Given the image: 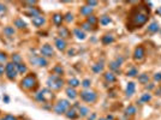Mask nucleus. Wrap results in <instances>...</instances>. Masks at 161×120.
Wrapping results in <instances>:
<instances>
[{
    "label": "nucleus",
    "mask_w": 161,
    "mask_h": 120,
    "mask_svg": "<svg viewBox=\"0 0 161 120\" xmlns=\"http://www.w3.org/2000/svg\"><path fill=\"white\" fill-rule=\"evenodd\" d=\"M149 7H147L144 4H140L137 6H134L128 15V22H126V28L130 31H134L136 29H140L146 24L149 19Z\"/></svg>",
    "instance_id": "nucleus-1"
},
{
    "label": "nucleus",
    "mask_w": 161,
    "mask_h": 120,
    "mask_svg": "<svg viewBox=\"0 0 161 120\" xmlns=\"http://www.w3.org/2000/svg\"><path fill=\"white\" fill-rule=\"evenodd\" d=\"M22 87L27 89V90H34L36 87H37V81H36V77L34 76V75H29V76H27L22 79Z\"/></svg>",
    "instance_id": "nucleus-2"
},
{
    "label": "nucleus",
    "mask_w": 161,
    "mask_h": 120,
    "mask_svg": "<svg viewBox=\"0 0 161 120\" xmlns=\"http://www.w3.org/2000/svg\"><path fill=\"white\" fill-rule=\"evenodd\" d=\"M63 84H64V81L61 79V77L57 76V75H52V76H49L48 79H47V85H48V88L53 89V90H59V89L63 87Z\"/></svg>",
    "instance_id": "nucleus-3"
},
{
    "label": "nucleus",
    "mask_w": 161,
    "mask_h": 120,
    "mask_svg": "<svg viewBox=\"0 0 161 120\" xmlns=\"http://www.w3.org/2000/svg\"><path fill=\"white\" fill-rule=\"evenodd\" d=\"M79 95H80V99L85 102H88V103H93L97 99V95L95 91H90V90H83Z\"/></svg>",
    "instance_id": "nucleus-4"
},
{
    "label": "nucleus",
    "mask_w": 161,
    "mask_h": 120,
    "mask_svg": "<svg viewBox=\"0 0 161 120\" xmlns=\"http://www.w3.org/2000/svg\"><path fill=\"white\" fill-rule=\"evenodd\" d=\"M69 108H70V103H69V101L67 100H61V101H59L58 103L55 105L54 112L57 114H65Z\"/></svg>",
    "instance_id": "nucleus-5"
},
{
    "label": "nucleus",
    "mask_w": 161,
    "mask_h": 120,
    "mask_svg": "<svg viewBox=\"0 0 161 120\" xmlns=\"http://www.w3.org/2000/svg\"><path fill=\"white\" fill-rule=\"evenodd\" d=\"M5 71H6V76L10 81H13L17 76V73H18L17 72L16 65L13 64V62H9V64H6V66H5Z\"/></svg>",
    "instance_id": "nucleus-6"
},
{
    "label": "nucleus",
    "mask_w": 161,
    "mask_h": 120,
    "mask_svg": "<svg viewBox=\"0 0 161 120\" xmlns=\"http://www.w3.org/2000/svg\"><path fill=\"white\" fill-rule=\"evenodd\" d=\"M144 55H146V50H144V48H143L142 46L136 47L135 53H134V59L136 61H142L143 59H144Z\"/></svg>",
    "instance_id": "nucleus-7"
},
{
    "label": "nucleus",
    "mask_w": 161,
    "mask_h": 120,
    "mask_svg": "<svg viewBox=\"0 0 161 120\" xmlns=\"http://www.w3.org/2000/svg\"><path fill=\"white\" fill-rule=\"evenodd\" d=\"M41 54L43 56H48V58H51V56L54 55V49L51 44H43L41 47Z\"/></svg>",
    "instance_id": "nucleus-8"
},
{
    "label": "nucleus",
    "mask_w": 161,
    "mask_h": 120,
    "mask_svg": "<svg viewBox=\"0 0 161 120\" xmlns=\"http://www.w3.org/2000/svg\"><path fill=\"white\" fill-rule=\"evenodd\" d=\"M30 61L37 66H47V64H48V61L46 60L43 56H34V58H30Z\"/></svg>",
    "instance_id": "nucleus-9"
},
{
    "label": "nucleus",
    "mask_w": 161,
    "mask_h": 120,
    "mask_svg": "<svg viewBox=\"0 0 161 120\" xmlns=\"http://www.w3.org/2000/svg\"><path fill=\"white\" fill-rule=\"evenodd\" d=\"M136 91V84L134 82L128 83V87H126V96H132Z\"/></svg>",
    "instance_id": "nucleus-10"
},
{
    "label": "nucleus",
    "mask_w": 161,
    "mask_h": 120,
    "mask_svg": "<svg viewBox=\"0 0 161 120\" xmlns=\"http://www.w3.org/2000/svg\"><path fill=\"white\" fill-rule=\"evenodd\" d=\"M65 115H66L67 119L75 120V119H77L78 114H77V112H76V109H75V108H69V109L66 111V113H65Z\"/></svg>",
    "instance_id": "nucleus-11"
},
{
    "label": "nucleus",
    "mask_w": 161,
    "mask_h": 120,
    "mask_svg": "<svg viewBox=\"0 0 161 120\" xmlns=\"http://www.w3.org/2000/svg\"><path fill=\"white\" fill-rule=\"evenodd\" d=\"M31 22H33V24L35 25V27H41L43 23H45V18H43L41 15H40V16H36V17H33Z\"/></svg>",
    "instance_id": "nucleus-12"
},
{
    "label": "nucleus",
    "mask_w": 161,
    "mask_h": 120,
    "mask_svg": "<svg viewBox=\"0 0 161 120\" xmlns=\"http://www.w3.org/2000/svg\"><path fill=\"white\" fill-rule=\"evenodd\" d=\"M66 94H67V97L71 99V100H75L77 97V91L75 90V88H67L66 89Z\"/></svg>",
    "instance_id": "nucleus-13"
},
{
    "label": "nucleus",
    "mask_w": 161,
    "mask_h": 120,
    "mask_svg": "<svg viewBox=\"0 0 161 120\" xmlns=\"http://www.w3.org/2000/svg\"><path fill=\"white\" fill-rule=\"evenodd\" d=\"M55 46L59 50H64L66 48V42L63 38H57L55 40Z\"/></svg>",
    "instance_id": "nucleus-14"
},
{
    "label": "nucleus",
    "mask_w": 161,
    "mask_h": 120,
    "mask_svg": "<svg viewBox=\"0 0 161 120\" xmlns=\"http://www.w3.org/2000/svg\"><path fill=\"white\" fill-rule=\"evenodd\" d=\"M159 24L156 22H153V23H150V24L148 25V31L149 32H152V34H154V32H158L159 31Z\"/></svg>",
    "instance_id": "nucleus-15"
},
{
    "label": "nucleus",
    "mask_w": 161,
    "mask_h": 120,
    "mask_svg": "<svg viewBox=\"0 0 161 120\" xmlns=\"http://www.w3.org/2000/svg\"><path fill=\"white\" fill-rule=\"evenodd\" d=\"M105 79H106V82L113 83V82L117 81V77H116V75H114L113 72H106L105 73Z\"/></svg>",
    "instance_id": "nucleus-16"
},
{
    "label": "nucleus",
    "mask_w": 161,
    "mask_h": 120,
    "mask_svg": "<svg viewBox=\"0 0 161 120\" xmlns=\"http://www.w3.org/2000/svg\"><path fill=\"white\" fill-rule=\"evenodd\" d=\"M73 34H75V36H76L78 40H84L85 38V34L82 29H79V28H76V29L73 30Z\"/></svg>",
    "instance_id": "nucleus-17"
},
{
    "label": "nucleus",
    "mask_w": 161,
    "mask_h": 120,
    "mask_svg": "<svg viewBox=\"0 0 161 120\" xmlns=\"http://www.w3.org/2000/svg\"><path fill=\"white\" fill-rule=\"evenodd\" d=\"M114 42V37L113 35H111V34H107V35H105L102 37V43L103 44H110V43H113Z\"/></svg>",
    "instance_id": "nucleus-18"
},
{
    "label": "nucleus",
    "mask_w": 161,
    "mask_h": 120,
    "mask_svg": "<svg viewBox=\"0 0 161 120\" xmlns=\"http://www.w3.org/2000/svg\"><path fill=\"white\" fill-rule=\"evenodd\" d=\"M52 18H53V22H54L55 25H61L63 21H64V17H63L61 15H59V13H55Z\"/></svg>",
    "instance_id": "nucleus-19"
},
{
    "label": "nucleus",
    "mask_w": 161,
    "mask_h": 120,
    "mask_svg": "<svg viewBox=\"0 0 161 120\" xmlns=\"http://www.w3.org/2000/svg\"><path fill=\"white\" fill-rule=\"evenodd\" d=\"M27 16L29 17H36V16H40V11L37 9H34V7H29V10L25 12Z\"/></svg>",
    "instance_id": "nucleus-20"
},
{
    "label": "nucleus",
    "mask_w": 161,
    "mask_h": 120,
    "mask_svg": "<svg viewBox=\"0 0 161 120\" xmlns=\"http://www.w3.org/2000/svg\"><path fill=\"white\" fill-rule=\"evenodd\" d=\"M91 12H93V7H90V6H83L82 9H80V15H83V16H90Z\"/></svg>",
    "instance_id": "nucleus-21"
},
{
    "label": "nucleus",
    "mask_w": 161,
    "mask_h": 120,
    "mask_svg": "<svg viewBox=\"0 0 161 120\" xmlns=\"http://www.w3.org/2000/svg\"><path fill=\"white\" fill-rule=\"evenodd\" d=\"M16 65V68H17V72L18 73H21V75H23V73H25L27 71H28V68H27V66L24 65V64H15Z\"/></svg>",
    "instance_id": "nucleus-22"
},
{
    "label": "nucleus",
    "mask_w": 161,
    "mask_h": 120,
    "mask_svg": "<svg viewBox=\"0 0 161 120\" xmlns=\"http://www.w3.org/2000/svg\"><path fill=\"white\" fill-rule=\"evenodd\" d=\"M15 25L18 28V29H24V28L27 27V24H25V22L23 21L22 18H17L16 21H15Z\"/></svg>",
    "instance_id": "nucleus-23"
},
{
    "label": "nucleus",
    "mask_w": 161,
    "mask_h": 120,
    "mask_svg": "<svg viewBox=\"0 0 161 120\" xmlns=\"http://www.w3.org/2000/svg\"><path fill=\"white\" fill-rule=\"evenodd\" d=\"M78 112L82 117H87L89 114V108L88 107H84V106H79L78 107Z\"/></svg>",
    "instance_id": "nucleus-24"
},
{
    "label": "nucleus",
    "mask_w": 161,
    "mask_h": 120,
    "mask_svg": "<svg viewBox=\"0 0 161 120\" xmlns=\"http://www.w3.org/2000/svg\"><path fill=\"white\" fill-rule=\"evenodd\" d=\"M136 112H137V109H136L135 106H129L125 109V114H126V115H135Z\"/></svg>",
    "instance_id": "nucleus-25"
},
{
    "label": "nucleus",
    "mask_w": 161,
    "mask_h": 120,
    "mask_svg": "<svg viewBox=\"0 0 161 120\" xmlns=\"http://www.w3.org/2000/svg\"><path fill=\"white\" fill-rule=\"evenodd\" d=\"M138 82L142 83V84H148V82H149V76L147 75V73L140 75V76H138Z\"/></svg>",
    "instance_id": "nucleus-26"
},
{
    "label": "nucleus",
    "mask_w": 161,
    "mask_h": 120,
    "mask_svg": "<svg viewBox=\"0 0 161 120\" xmlns=\"http://www.w3.org/2000/svg\"><path fill=\"white\" fill-rule=\"evenodd\" d=\"M59 35H60L63 38H66V37H69V36H70V32H69V30L66 29V28L61 27L60 29H59Z\"/></svg>",
    "instance_id": "nucleus-27"
},
{
    "label": "nucleus",
    "mask_w": 161,
    "mask_h": 120,
    "mask_svg": "<svg viewBox=\"0 0 161 120\" xmlns=\"http://www.w3.org/2000/svg\"><path fill=\"white\" fill-rule=\"evenodd\" d=\"M152 100V95L149 94V93H147V94H143L142 96H141V99H140V103L142 105V103H144V102H148V101H150Z\"/></svg>",
    "instance_id": "nucleus-28"
},
{
    "label": "nucleus",
    "mask_w": 161,
    "mask_h": 120,
    "mask_svg": "<svg viewBox=\"0 0 161 120\" xmlns=\"http://www.w3.org/2000/svg\"><path fill=\"white\" fill-rule=\"evenodd\" d=\"M126 73H128L129 77H136L137 75H138V70H137L136 67H130Z\"/></svg>",
    "instance_id": "nucleus-29"
},
{
    "label": "nucleus",
    "mask_w": 161,
    "mask_h": 120,
    "mask_svg": "<svg viewBox=\"0 0 161 120\" xmlns=\"http://www.w3.org/2000/svg\"><path fill=\"white\" fill-rule=\"evenodd\" d=\"M111 23V18L108 16H102L100 17V24L102 25H107V24H110Z\"/></svg>",
    "instance_id": "nucleus-30"
},
{
    "label": "nucleus",
    "mask_w": 161,
    "mask_h": 120,
    "mask_svg": "<svg viewBox=\"0 0 161 120\" xmlns=\"http://www.w3.org/2000/svg\"><path fill=\"white\" fill-rule=\"evenodd\" d=\"M69 84H70L71 88H77L78 85H80V82L78 81L77 78H71L70 81H69Z\"/></svg>",
    "instance_id": "nucleus-31"
},
{
    "label": "nucleus",
    "mask_w": 161,
    "mask_h": 120,
    "mask_svg": "<svg viewBox=\"0 0 161 120\" xmlns=\"http://www.w3.org/2000/svg\"><path fill=\"white\" fill-rule=\"evenodd\" d=\"M91 70H93L95 73H100V72L103 71V65H101V64H95V65H93V67H91Z\"/></svg>",
    "instance_id": "nucleus-32"
},
{
    "label": "nucleus",
    "mask_w": 161,
    "mask_h": 120,
    "mask_svg": "<svg viewBox=\"0 0 161 120\" xmlns=\"http://www.w3.org/2000/svg\"><path fill=\"white\" fill-rule=\"evenodd\" d=\"M4 32L6 34L7 36H13V35H15V29H13L12 27H6V28L4 29Z\"/></svg>",
    "instance_id": "nucleus-33"
},
{
    "label": "nucleus",
    "mask_w": 161,
    "mask_h": 120,
    "mask_svg": "<svg viewBox=\"0 0 161 120\" xmlns=\"http://www.w3.org/2000/svg\"><path fill=\"white\" fill-rule=\"evenodd\" d=\"M53 72H55L54 75H57V76H59V77H61V75L64 73V70H63V67L61 66H55L54 68H53Z\"/></svg>",
    "instance_id": "nucleus-34"
},
{
    "label": "nucleus",
    "mask_w": 161,
    "mask_h": 120,
    "mask_svg": "<svg viewBox=\"0 0 161 120\" xmlns=\"http://www.w3.org/2000/svg\"><path fill=\"white\" fill-rule=\"evenodd\" d=\"M91 27H93V25H90L88 22H85V23H82V24H80V29H82V30L90 31V30H91Z\"/></svg>",
    "instance_id": "nucleus-35"
},
{
    "label": "nucleus",
    "mask_w": 161,
    "mask_h": 120,
    "mask_svg": "<svg viewBox=\"0 0 161 120\" xmlns=\"http://www.w3.org/2000/svg\"><path fill=\"white\" fill-rule=\"evenodd\" d=\"M119 67H120V65L117 64L116 61H112L111 64H110V68H111L112 71H119Z\"/></svg>",
    "instance_id": "nucleus-36"
},
{
    "label": "nucleus",
    "mask_w": 161,
    "mask_h": 120,
    "mask_svg": "<svg viewBox=\"0 0 161 120\" xmlns=\"http://www.w3.org/2000/svg\"><path fill=\"white\" fill-rule=\"evenodd\" d=\"M87 22L89 23L90 25H94V24H96L97 18H96L95 16H89V17H88V19H87Z\"/></svg>",
    "instance_id": "nucleus-37"
},
{
    "label": "nucleus",
    "mask_w": 161,
    "mask_h": 120,
    "mask_svg": "<svg viewBox=\"0 0 161 120\" xmlns=\"http://www.w3.org/2000/svg\"><path fill=\"white\" fill-rule=\"evenodd\" d=\"M12 61H13V64H21L22 58L18 54H15V55H12Z\"/></svg>",
    "instance_id": "nucleus-38"
},
{
    "label": "nucleus",
    "mask_w": 161,
    "mask_h": 120,
    "mask_svg": "<svg viewBox=\"0 0 161 120\" xmlns=\"http://www.w3.org/2000/svg\"><path fill=\"white\" fill-rule=\"evenodd\" d=\"M35 99H36L37 101H40V102H45V103H46L45 97H43V95H42V91H40V93H37V94L35 95Z\"/></svg>",
    "instance_id": "nucleus-39"
},
{
    "label": "nucleus",
    "mask_w": 161,
    "mask_h": 120,
    "mask_svg": "<svg viewBox=\"0 0 161 120\" xmlns=\"http://www.w3.org/2000/svg\"><path fill=\"white\" fill-rule=\"evenodd\" d=\"M80 84H82V87H83L84 89H88V88L90 87V81H89V79H84V81L80 83Z\"/></svg>",
    "instance_id": "nucleus-40"
},
{
    "label": "nucleus",
    "mask_w": 161,
    "mask_h": 120,
    "mask_svg": "<svg viewBox=\"0 0 161 120\" xmlns=\"http://www.w3.org/2000/svg\"><path fill=\"white\" fill-rule=\"evenodd\" d=\"M6 59H7L6 54H5V53H3V52H0V62H4V61H6Z\"/></svg>",
    "instance_id": "nucleus-41"
},
{
    "label": "nucleus",
    "mask_w": 161,
    "mask_h": 120,
    "mask_svg": "<svg viewBox=\"0 0 161 120\" xmlns=\"http://www.w3.org/2000/svg\"><path fill=\"white\" fill-rule=\"evenodd\" d=\"M4 118H5V120H17V118L11 115V114H7V115H5Z\"/></svg>",
    "instance_id": "nucleus-42"
},
{
    "label": "nucleus",
    "mask_w": 161,
    "mask_h": 120,
    "mask_svg": "<svg viewBox=\"0 0 161 120\" xmlns=\"http://www.w3.org/2000/svg\"><path fill=\"white\" fill-rule=\"evenodd\" d=\"M116 62H117V64H119V65H122L123 62H124V58H123V56H118L117 60H116Z\"/></svg>",
    "instance_id": "nucleus-43"
},
{
    "label": "nucleus",
    "mask_w": 161,
    "mask_h": 120,
    "mask_svg": "<svg viewBox=\"0 0 161 120\" xmlns=\"http://www.w3.org/2000/svg\"><path fill=\"white\" fill-rule=\"evenodd\" d=\"M154 79H155V81H158V82H160L161 81V72L156 73V75L154 76Z\"/></svg>",
    "instance_id": "nucleus-44"
},
{
    "label": "nucleus",
    "mask_w": 161,
    "mask_h": 120,
    "mask_svg": "<svg viewBox=\"0 0 161 120\" xmlns=\"http://www.w3.org/2000/svg\"><path fill=\"white\" fill-rule=\"evenodd\" d=\"M65 19H66L67 22H71V21L73 19V16H72L71 13H67V15H66V18H65Z\"/></svg>",
    "instance_id": "nucleus-45"
},
{
    "label": "nucleus",
    "mask_w": 161,
    "mask_h": 120,
    "mask_svg": "<svg viewBox=\"0 0 161 120\" xmlns=\"http://www.w3.org/2000/svg\"><path fill=\"white\" fill-rule=\"evenodd\" d=\"M97 4H99V3H97V1H88V6H96V5Z\"/></svg>",
    "instance_id": "nucleus-46"
},
{
    "label": "nucleus",
    "mask_w": 161,
    "mask_h": 120,
    "mask_svg": "<svg viewBox=\"0 0 161 120\" xmlns=\"http://www.w3.org/2000/svg\"><path fill=\"white\" fill-rule=\"evenodd\" d=\"M95 118H96V114H95V113H93V114H91V115L88 118V120H95Z\"/></svg>",
    "instance_id": "nucleus-47"
},
{
    "label": "nucleus",
    "mask_w": 161,
    "mask_h": 120,
    "mask_svg": "<svg viewBox=\"0 0 161 120\" xmlns=\"http://www.w3.org/2000/svg\"><path fill=\"white\" fill-rule=\"evenodd\" d=\"M4 71H5V68H4V66H3V65H0V76H1V75H3V73H4Z\"/></svg>",
    "instance_id": "nucleus-48"
},
{
    "label": "nucleus",
    "mask_w": 161,
    "mask_h": 120,
    "mask_svg": "<svg viewBox=\"0 0 161 120\" xmlns=\"http://www.w3.org/2000/svg\"><path fill=\"white\" fill-rule=\"evenodd\" d=\"M25 4H27V5H30V6H33V5H35V4H36V1H27Z\"/></svg>",
    "instance_id": "nucleus-49"
},
{
    "label": "nucleus",
    "mask_w": 161,
    "mask_h": 120,
    "mask_svg": "<svg viewBox=\"0 0 161 120\" xmlns=\"http://www.w3.org/2000/svg\"><path fill=\"white\" fill-rule=\"evenodd\" d=\"M146 88H147L148 90H152V89L154 88V85H153V84H149V85H147V87H146Z\"/></svg>",
    "instance_id": "nucleus-50"
},
{
    "label": "nucleus",
    "mask_w": 161,
    "mask_h": 120,
    "mask_svg": "<svg viewBox=\"0 0 161 120\" xmlns=\"http://www.w3.org/2000/svg\"><path fill=\"white\" fill-rule=\"evenodd\" d=\"M4 101L6 102V103H9V101H10V99H9V96H4Z\"/></svg>",
    "instance_id": "nucleus-51"
},
{
    "label": "nucleus",
    "mask_w": 161,
    "mask_h": 120,
    "mask_svg": "<svg viewBox=\"0 0 161 120\" xmlns=\"http://www.w3.org/2000/svg\"><path fill=\"white\" fill-rule=\"evenodd\" d=\"M1 11H5V6L3 4H0V12H1Z\"/></svg>",
    "instance_id": "nucleus-52"
},
{
    "label": "nucleus",
    "mask_w": 161,
    "mask_h": 120,
    "mask_svg": "<svg viewBox=\"0 0 161 120\" xmlns=\"http://www.w3.org/2000/svg\"><path fill=\"white\" fill-rule=\"evenodd\" d=\"M156 15H159V16H161V7H159V9L156 10Z\"/></svg>",
    "instance_id": "nucleus-53"
},
{
    "label": "nucleus",
    "mask_w": 161,
    "mask_h": 120,
    "mask_svg": "<svg viewBox=\"0 0 161 120\" xmlns=\"http://www.w3.org/2000/svg\"><path fill=\"white\" fill-rule=\"evenodd\" d=\"M112 119H113L112 115H107V120H112Z\"/></svg>",
    "instance_id": "nucleus-54"
},
{
    "label": "nucleus",
    "mask_w": 161,
    "mask_h": 120,
    "mask_svg": "<svg viewBox=\"0 0 161 120\" xmlns=\"http://www.w3.org/2000/svg\"><path fill=\"white\" fill-rule=\"evenodd\" d=\"M0 120H5V118H1V119H0Z\"/></svg>",
    "instance_id": "nucleus-55"
},
{
    "label": "nucleus",
    "mask_w": 161,
    "mask_h": 120,
    "mask_svg": "<svg viewBox=\"0 0 161 120\" xmlns=\"http://www.w3.org/2000/svg\"><path fill=\"white\" fill-rule=\"evenodd\" d=\"M100 120H106V119H100Z\"/></svg>",
    "instance_id": "nucleus-56"
}]
</instances>
